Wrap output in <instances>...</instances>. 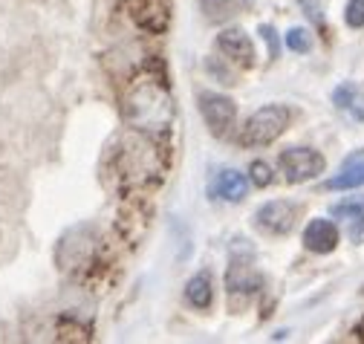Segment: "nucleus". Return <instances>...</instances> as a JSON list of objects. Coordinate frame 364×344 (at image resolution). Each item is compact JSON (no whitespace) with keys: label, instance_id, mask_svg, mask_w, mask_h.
I'll return each instance as SVG.
<instances>
[{"label":"nucleus","instance_id":"nucleus-8","mask_svg":"<svg viewBox=\"0 0 364 344\" xmlns=\"http://www.w3.org/2000/svg\"><path fill=\"white\" fill-rule=\"evenodd\" d=\"M217 47L229 55L237 67H252L255 64V47H252V41L243 29L232 26V29H223L217 35Z\"/></svg>","mask_w":364,"mask_h":344},{"label":"nucleus","instance_id":"nucleus-21","mask_svg":"<svg viewBox=\"0 0 364 344\" xmlns=\"http://www.w3.org/2000/svg\"><path fill=\"white\" fill-rule=\"evenodd\" d=\"M260 35H263V41L269 44V55H272V58H278V50H281V44H278V32L263 23V26H260Z\"/></svg>","mask_w":364,"mask_h":344},{"label":"nucleus","instance_id":"nucleus-11","mask_svg":"<svg viewBox=\"0 0 364 344\" xmlns=\"http://www.w3.org/2000/svg\"><path fill=\"white\" fill-rule=\"evenodd\" d=\"M358 186H364V151L347 156L338 174L333 180H327V188H333V191L336 188H358Z\"/></svg>","mask_w":364,"mask_h":344},{"label":"nucleus","instance_id":"nucleus-17","mask_svg":"<svg viewBox=\"0 0 364 344\" xmlns=\"http://www.w3.org/2000/svg\"><path fill=\"white\" fill-rule=\"evenodd\" d=\"M287 47L292 50V53H309L312 50V38H309V32L306 29H289L287 32Z\"/></svg>","mask_w":364,"mask_h":344},{"label":"nucleus","instance_id":"nucleus-22","mask_svg":"<svg viewBox=\"0 0 364 344\" xmlns=\"http://www.w3.org/2000/svg\"><path fill=\"white\" fill-rule=\"evenodd\" d=\"M353 338H355V341H364V318L355 324V330H353Z\"/></svg>","mask_w":364,"mask_h":344},{"label":"nucleus","instance_id":"nucleus-18","mask_svg":"<svg viewBox=\"0 0 364 344\" xmlns=\"http://www.w3.org/2000/svg\"><path fill=\"white\" fill-rule=\"evenodd\" d=\"M344 18H347V23H350L353 29H361V26H364V0H350Z\"/></svg>","mask_w":364,"mask_h":344},{"label":"nucleus","instance_id":"nucleus-20","mask_svg":"<svg viewBox=\"0 0 364 344\" xmlns=\"http://www.w3.org/2000/svg\"><path fill=\"white\" fill-rule=\"evenodd\" d=\"M252 183L260 186V188H266V186L272 183V168H269L266 162H255V165H252Z\"/></svg>","mask_w":364,"mask_h":344},{"label":"nucleus","instance_id":"nucleus-12","mask_svg":"<svg viewBox=\"0 0 364 344\" xmlns=\"http://www.w3.org/2000/svg\"><path fill=\"white\" fill-rule=\"evenodd\" d=\"M333 102L338 110L350 113L355 122L364 119V87L361 84H353V81L341 84V87H336V93H333Z\"/></svg>","mask_w":364,"mask_h":344},{"label":"nucleus","instance_id":"nucleus-2","mask_svg":"<svg viewBox=\"0 0 364 344\" xmlns=\"http://www.w3.org/2000/svg\"><path fill=\"white\" fill-rule=\"evenodd\" d=\"M122 116L130 127L151 134H165L173 122V99L168 90V81L156 67L136 70L122 84Z\"/></svg>","mask_w":364,"mask_h":344},{"label":"nucleus","instance_id":"nucleus-19","mask_svg":"<svg viewBox=\"0 0 364 344\" xmlns=\"http://www.w3.org/2000/svg\"><path fill=\"white\" fill-rule=\"evenodd\" d=\"M301 6H304V12L309 15L312 23L324 26V0H301Z\"/></svg>","mask_w":364,"mask_h":344},{"label":"nucleus","instance_id":"nucleus-16","mask_svg":"<svg viewBox=\"0 0 364 344\" xmlns=\"http://www.w3.org/2000/svg\"><path fill=\"white\" fill-rule=\"evenodd\" d=\"M200 6L211 23H223L235 15V0H200Z\"/></svg>","mask_w":364,"mask_h":344},{"label":"nucleus","instance_id":"nucleus-14","mask_svg":"<svg viewBox=\"0 0 364 344\" xmlns=\"http://www.w3.org/2000/svg\"><path fill=\"white\" fill-rule=\"evenodd\" d=\"M246 191H249V183H246V177L240 174V171H223L220 180L214 183V194L223 197V200H232V203L243 200Z\"/></svg>","mask_w":364,"mask_h":344},{"label":"nucleus","instance_id":"nucleus-3","mask_svg":"<svg viewBox=\"0 0 364 344\" xmlns=\"http://www.w3.org/2000/svg\"><path fill=\"white\" fill-rule=\"evenodd\" d=\"M292 110L287 104H269L263 110H257L240 131V142L243 145H269L275 142L287 127H289Z\"/></svg>","mask_w":364,"mask_h":344},{"label":"nucleus","instance_id":"nucleus-4","mask_svg":"<svg viewBox=\"0 0 364 344\" xmlns=\"http://www.w3.org/2000/svg\"><path fill=\"white\" fill-rule=\"evenodd\" d=\"M281 171L287 183H306L324 171V156L309 148H289L281 154Z\"/></svg>","mask_w":364,"mask_h":344},{"label":"nucleus","instance_id":"nucleus-13","mask_svg":"<svg viewBox=\"0 0 364 344\" xmlns=\"http://www.w3.org/2000/svg\"><path fill=\"white\" fill-rule=\"evenodd\" d=\"M333 217L347 220L350 237L358 243V240H361V232H364V197H358V200H344V203L333 205Z\"/></svg>","mask_w":364,"mask_h":344},{"label":"nucleus","instance_id":"nucleus-6","mask_svg":"<svg viewBox=\"0 0 364 344\" xmlns=\"http://www.w3.org/2000/svg\"><path fill=\"white\" fill-rule=\"evenodd\" d=\"M130 18L148 32H165L171 21V0H124Z\"/></svg>","mask_w":364,"mask_h":344},{"label":"nucleus","instance_id":"nucleus-9","mask_svg":"<svg viewBox=\"0 0 364 344\" xmlns=\"http://www.w3.org/2000/svg\"><path fill=\"white\" fill-rule=\"evenodd\" d=\"M304 246L309 252H318V254H327L338 246V229L330 223V220H312L304 232Z\"/></svg>","mask_w":364,"mask_h":344},{"label":"nucleus","instance_id":"nucleus-10","mask_svg":"<svg viewBox=\"0 0 364 344\" xmlns=\"http://www.w3.org/2000/svg\"><path fill=\"white\" fill-rule=\"evenodd\" d=\"M260 284H263L260 272H255L252 267H246L240 261H235L229 267V275H225V286H229V292H235V295H252L260 289Z\"/></svg>","mask_w":364,"mask_h":344},{"label":"nucleus","instance_id":"nucleus-1","mask_svg":"<svg viewBox=\"0 0 364 344\" xmlns=\"http://www.w3.org/2000/svg\"><path fill=\"white\" fill-rule=\"evenodd\" d=\"M113 183L127 197H142L162 186L168 171V148L151 131L130 127L110 148Z\"/></svg>","mask_w":364,"mask_h":344},{"label":"nucleus","instance_id":"nucleus-7","mask_svg":"<svg viewBox=\"0 0 364 344\" xmlns=\"http://www.w3.org/2000/svg\"><path fill=\"white\" fill-rule=\"evenodd\" d=\"M295 220H298V205L287 203V200L266 203L257 211V226L263 232H272V235H287L295 226Z\"/></svg>","mask_w":364,"mask_h":344},{"label":"nucleus","instance_id":"nucleus-15","mask_svg":"<svg viewBox=\"0 0 364 344\" xmlns=\"http://www.w3.org/2000/svg\"><path fill=\"white\" fill-rule=\"evenodd\" d=\"M186 298L191 301L197 310H205V307L211 304V298H214V292H211V275H208V272L194 275V278L188 281V286H186Z\"/></svg>","mask_w":364,"mask_h":344},{"label":"nucleus","instance_id":"nucleus-5","mask_svg":"<svg viewBox=\"0 0 364 344\" xmlns=\"http://www.w3.org/2000/svg\"><path fill=\"white\" fill-rule=\"evenodd\" d=\"M200 110L205 116V124L211 127L214 136H225L235 127L237 119V104L229 96H220V93H203L200 96Z\"/></svg>","mask_w":364,"mask_h":344}]
</instances>
